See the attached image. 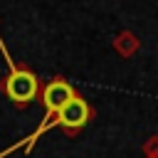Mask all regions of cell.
Listing matches in <instances>:
<instances>
[{
  "label": "cell",
  "mask_w": 158,
  "mask_h": 158,
  "mask_svg": "<svg viewBox=\"0 0 158 158\" xmlns=\"http://www.w3.org/2000/svg\"><path fill=\"white\" fill-rule=\"evenodd\" d=\"M0 52H2L5 64H7V74L0 79V94H5V99H10L17 109H25V106H30L35 99H40L42 81H40V77H37L30 67L17 64V62L7 54L2 40H0Z\"/></svg>",
  "instance_id": "6da1fadb"
},
{
  "label": "cell",
  "mask_w": 158,
  "mask_h": 158,
  "mask_svg": "<svg viewBox=\"0 0 158 158\" xmlns=\"http://www.w3.org/2000/svg\"><path fill=\"white\" fill-rule=\"evenodd\" d=\"M143 156H146V158H156V156H158V136H156V133L143 141Z\"/></svg>",
  "instance_id": "5b68a950"
},
{
  "label": "cell",
  "mask_w": 158,
  "mask_h": 158,
  "mask_svg": "<svg viewBox=\"0 0 158 158\" xmlns=\"http://www.w3.org/2000/svg\"><path fill=\"white\" fill-rule=\"evenodd\" d=\"M156 158H158V156H156Z\"/></svg>",
  "instance_id": "8992f818"
},
{
  "label": "cell",
  "mask_w": 158,
  "mask_h": 158,
  "mask_svg": "<svg viewBox=\"0 0 158 158\" xmlns=\"http://www.w3.org/2000/svg\"><path fill=\"white\" fill-rule=\"evenodd\" d=\"M52 118H54V126H57V128H62L69 138H74V136H79V131L94 118V106H91L81 94H77L67 106H62L57 114H52Z\"/></svg>",
  "instance_id": "7a4b0ae2"
},
{
  "label": "cell",
  "mask_w": 158,
  "mask_h": 158,
  "mask_svg": "<svg viewBox=\"0 0 158 158\" xmlns=\"http://www.w3.org/2000/svg\"><path fill=\"white\" fill-rule=\"evenodd\" d=\"M77 94H79V91H77L62 74H57V77H52L47 84H42L40 101H42V106L47 109V114H57V111H59L62 106H67Z\"/></svg>",
  "instance_id": "3957f363"
},
{
  "label": "cell",
  "mask_w": 158,
  "mask_h": 158,
  "mask_svg": "<svg viewBox=\"0 0 158 158\" xmlns=\"http://www.w3.org/2000/svg\"><path fill=\"white\" fill-rule=\"evenodd\" d=\"M114 49H116V54L118 57H123V59H131L138 49H141V40L131 32V30H121L116 37H114Z\"/></svg>",
  "instance_id": "277c9868"
}]
</instances>
